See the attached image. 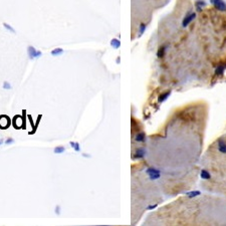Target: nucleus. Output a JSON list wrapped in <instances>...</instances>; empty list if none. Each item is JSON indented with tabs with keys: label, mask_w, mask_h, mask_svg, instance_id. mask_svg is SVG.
Here are the masks:
<instances>
[{
	"label": "nucleus",
	"mask_w": 226,
	"mask_h": 226,
	"mask_svg": "<svg viewBox=\"0 0 226 226\" xmlns=\"http://www.w3.org/2000/svg\"><path fill=\"white\" fill-rule=\"evenodd\" d=\"M146 173L148 174V176L150 177L151 180H157L161 176V172L159 171L158 169H156V168H148Z\"/></svg>",
	"instance_id": "1"
},
{
	"label": "nucleus",
	"mask_w": 226,
	"mask_h": 226,
	"mask_svg": "<svg viewBox=\"0 0 226 226\" xmlns=\"http://www.w3.org/2000/svg\"><path fill=\"white\" fill-rule=\"evenodd\" d=\"M215 8L220 11H226V3L223 0H210Z\"/></svg>",
	"instance_id": "2"
},
{
	"label": "nucleus",
	"mask_w": 226,
	"mask_h": 226,
	"mask_svg": "<svg viewBox=\"0 0 226 226\" xmlns=\"http://www.w3.org/2000/svg\"><path fill=\"white\" fill-rule=\"evenodd\" d=\"M217 149L220 153L222 154H226V142L224 140L220 139L218 141V145H217Z\"/></svg>",
	"instance_id": "3"
},
{
	"label": "nucleus",
	"mask_w": 226,
	"mask_h": 226,
	"mask_svg": "<svg viewBox=\"0 0 226 226\" xmlns=\"http://www.w3.org/2000/svg\"><path fill=\"white\" fill-rule=\"evenodd\" d=\"M196 17V14L195 13H191V14H189V15H187L186 17L184 18V20H183V26L184 27H186L188 24H189L190 22L192 21V20H194V18Z\"/></svg>",
	"instance_id": "4"
},
{
	"label": "nucleus",
	"mask_w": 226,
	"mask_h": 226,
	"mask_svg": "<svg viewBox=\"0 0 226 226\" xmlns=\"http://www.w3.org/2000/svg\"><path fill=\"white\" fill-rule=\"evenodd\" d=\"M145 155H146V151H145L144 149H142V148H139V149L136 150V153L133 156V158L134 159H141V158L144 157Z\"/></svg>",
	"instance_id": "5"
},
{
	"label": "nucleus",
	"mask_w": 226,
	"mask_h": 226,
	"mask_svg": "<svg viewBox=\"0 0 226 226\" xmlns=\"http://www.w3.org/2000/svg\"><path fill=\"white\" fill-rule=\"evenodd\" d=\"M28 54H29L30 58H33V57H38V56L40 55V52H39V51H36L33 47L29 46V47H28Z\"/></svg>",
	"instance_id": "6"
},
{
	"label": "nucleus",
	"mask_w": 226,
	"mask_h": 226,
	"mask_svg": "<svg viewBox=\"0 0 226 226\" xmlns=\"http://www.w3.org/2000/svg\"><path fill=\"white\" fill-rule=\"evenodd\" d=\"M171 95V91H166V92H164L162 95H160V97L158 98V102L159 103H163V102H165L166 99H168V97Z\"/></svg>",
	"instance_id": "7"
},
{
	"label": "nucleus",
	"mask_w": 226,
	"mask_h": 226,
	"mask_svg": "<svg viewBox=\"0 0 226 226\" xmlns=\"http://www.w3.org/2000/svg\"><path fill=\"white\" fill-rule=\"evenodd\" d=\"M135 140L137 142H139V143H143L146 140V135H145L144 133H138L137 136H136Z\"/></svg>",
	"instance_id": "8"
},
{
	"label": "nucleus",
	"mask_w": 226,
	"mask_h": 226,
	"mask_svg": "<svg viewBox=\"0 0 226 226\" xmlns=\"http://www.w3.org/2000/svg\"><path fill=\"white\" fill-rule=\"evenodd\" d=\"M69 145H71V147H72V149L75 151V152H81V146H80V143H77V142H72L71 141L69 142Z\"/></svg>",
	"instance_id": "9"
},
{
	"label": "nucleus",
	"mask_w": 226,
	"mask_h": 226,
	"mask_svg": "<svg viewBox=\"0 0 226 226\" xmlns=\"http://www.w3.org/2000/svg\"><path fill=\"white\" fill-rule=\"evenodd\" d=\"M54 154H63L65 152V148L63 146H57L53 149Z\"/></svg>",
	"instance_id": "10"
},
{
	"label": "nucleus",
	"mask_w": 226,
	"mask_h": 226,
	"mask_svg": "<svg viewBox=\"0 0 226 226\" xmlns=\"http://www.w3.org/2000/svg\"><path fill=\"white\" fill-rule=\"evenodd\" d=\"M225 67H226V64H221V65H219L216 68V74H219V75L222 74V73L224 72Z\"/></svg>",
	"instance_id": "11"
},
{
	"label": "nucleus",
	"mask_w": 226,
	"mask_h": 226,
	"mask_svg": "<svg viewBox=\"0 0 226 226\" xmlns=\"http://www.w3.org/2000/svg\"><path fill=\"white\" fill-rule=\"evenodd\" d=\"M201 177H202L203 179H209V178H210V174L208 173L207 170L203 169L202 172H201Z\"/></svg>",
	"instance_id": "12"
},
{
	"label": "nucleus",
	"mask_w": 226,
	"mask_h": 226,
	"mask_svg": "<svg viewBox=\"0 0 226 226\" xmlns=\"http://www.w3.org/2000/svg\"><path fill=\"white\" fill-rule=\"evenodd\" d=\"M63 52V49L61 48H56V49H54V50H52V52H51V54L52 55H54V56H56V55H58V54H60Z\"/></svg>",
	"instance_id": "13"
},
{
	"label": "nucleus",
	"mask_w": 226,
	"mask_h": 226,
	"mask_svg": "<svg viewBox=\"0 0 226 226\" xmlns=\"http://www.w3.org/2000/svg\"><path fill=\"white\" fill-rule=\"evenodd\" d=\"M164 52H165V47L163 46V47H161L159 50H158V57H163L164 56Z\"/></svg>",
	"instance_id": "14"
},
{
	"label": "nucleus",
	"mask_w": 226,
	"mask_h": 226,
	"mask_svg": "<svg viewBox=\"0 0 226 226\" xmlns=\"http://www.w3.org/2000/svg\"><path fill=\"white\" fill-rule=\"evenodd\" d=\"M120 44H121V43H120V41H119L118 39H113V40H112V45H113L114 47L118 48V47L120 46Z\"/></svg>",
	"instance_id": "15"
},
{
	"label": "nucleus",
	"mask_w": 226,
	"mask_h": 226,
	"mask_svg": "<svg viewBox=\"0 0 226 226\" xmlns=\"http://www.w3.org/2000/svg\"><path fill=\"white\" fill-rule=\"evenodd\" d=\"M5 145H12L13 143H14V139L13 138H11V137H9L8 139H6L5 140Z\"/></svg>",
	"instance_id": "16"
},
{
	"label": "nucleus",
	"mask_w": 226,
	"mask_h": 226,
	"mask_svg": "<svg viewBox=\"0 0 226 226\" xmlns=\"http://www.w3.org/2000/svg\"><path fill=\"white\" fill-rule=\"evenodd\" d=\"M145 29H146V24L145 23H141V25H140V35H142L144 33Z\"/></svg>",
	"instance_id": "17"
},
{
	"label": "nucleus",
	"mask_w": 226,
	"mask_h": 226,
	"mask_svg": "<svg viewBox=\"0 0 226 226\" xmlns=\"http://www.w3.org/2000/svg\"><path fill=\"white\" fill-rule=\"evenodd\" d=\"M3 89H5V90H10V89H11V84L9 83L8 81H4V83H3Z\"/></svg>",
	"instance_id": "18"
},
{
	"label": "nucleus",
	"mask_w": 226,
	"mask_h": 226,
	"mask_svg": "<svg viewBox=\"0 0 226 226\" xmlns=\"http://www.w3.org/2000/svg\"><path fill=\"white\" fill-rule=\"evenodd\" d=\"M54 212H55V214H57V215H60V206H59V205H57V206L55 207Z\"/></svg>",
	"instance_id": "19"
},
{
	"label": "nucleus",
	"mask_w": 226,
	"mask_h": 226,
	"mask_svg": "<svg viewBox=\"0 0 226 226\" xmlns=\"http://www.w3.org/2000/svg\"><path fill=\"white\" fill-rule=\"evenodd\" d=\"M1 144H2V141H0V145H1Z\"/></svg>",
	"instance_id": "20"
}]
</instances>
